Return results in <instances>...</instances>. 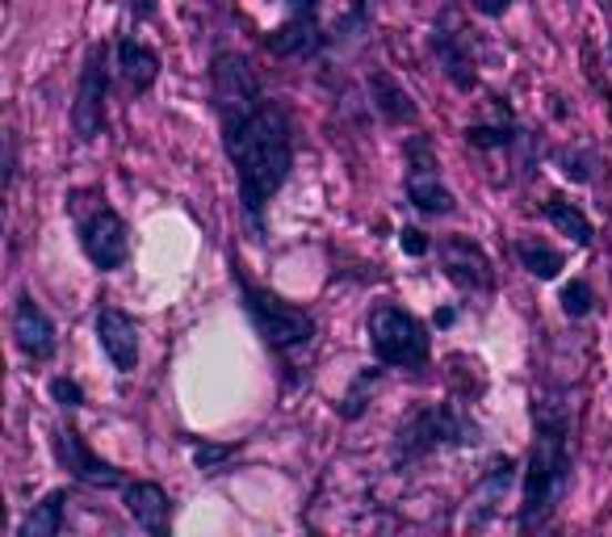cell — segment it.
Masks as SVG:
<instances>
[{
    "instance_id": "cell-1",
    "label": "cell",
    "mask_w": 612,
    "mask_h": 537,
    "mask_svg": "<svg viewBox=\"0 0 612 537\" xmlns=\"http://www.w3.org/2000/svg\"><path fill=\"white\" fill-rule=\"evenodd\" d=\"M218 131H223V152L235 164L244 219L261 235L265 231V206L277 197V190L286 185L289 169H294V126H289L282 105L265 101L261 110H252L239 122H227Z\"/></svg>"
},
{
    "instance_id": "cell-2",
    "label": "cell",
    "mask_w": 612,
    "mask_h": 537,
    "mask_svg": "<svg viewBox=\"0 0 612 537\" xmlns=\"http://www.w3.org/2000/svg\"><path fill=\"white\" fill-rule=\"evenodd\" d=\"M567 407L541 403L537 407V442L524 470V499H520V529H541L558 513L571 487V454H567Z\"/></svg>"
},
{
    "instance_id": "cell-3",
    "label": "cell",
    "mask_w": 612,
    "mask_h": 537,
    "mask_svg": "<svg viewBox=\"0 0 612 537\" xmlns=\"http://www.w3.org/2000/svg\"><path fill=\"white\" fill-rule=\"evenodd\" d=\"M68 211H72V223H76L80 252L101 273H114V268L126 265V256H131V227H126V219L101 193L76 190L68 197Z\"/></svg>"
},
{
    "instance_id": "cell-4",
    "label": "cell",
    "mask_w": 612,
    "mask_h": 537,
    "mask_svg": "<svg viewBox=\"0 0 612 537\" xmlns=\"http://www.w3.org/2000/svg\"><path fill=\"white\" fill-rule=\"evenodd\" d=\"M479 442V424L470 416H461L453 403H440V407H420L411 421L399 428L395 437V458L416 462L428 458L440 445H475Z\"/></svg>"
},
{
    "instance_id": "cell-5",
    "label": "cell",
    "mask_w": 612,
    "mask_h": 537,
    "mask_svg": "<svg viewBox=\"0 0 612 537\" xmlns=\"http://www.w3.org/2000/svg\"><path fill=\"white\" fill-rule=\"evenodd\" d=\"M369 345H374L378 365H395V369L424 365L432 353L428 327L402 307H378L369 315Z\"/></svg>"
},
{
    "instance_id": "cell-6",
    "label": "cell",
    "mask_w": 612,
    "mask_h": 537,
    "mask_svg": "<svg viewBox=\"0 0 612 537\" xmlns=\"http://www.w3.org/2000/svg\"><path fill=\"white\" fill-rule=\"evenodd\" d=\"M244 303H248V315H252V324H256V332H261L277 353H294V348H306L315 341V320H310L306 311L282 303L277 294H268V290L244 282Z\"/></svg>"
},
{
    "instance_id": "cell-7",
    "label": "cell",
    "mask_w": 612,
    "mask_h": 537,
    "mask_svg": "<svg viewBox=\"0 0 612 537\" xmlns=\"http://www.w3.org/2000/svg\"><path fill=\"white\" fill-rule=\"evenodd\" d=\"M105 93H110V51H105V42H93L84 51L76 101H72V126H76L80 143H93L96 134L105 131Z\"/></svg>"
},
{
    "instance_id": "cell-8",
    "label": "cell",
    "mask_w": 612,
    "mask_h": 537,
    "mask_svg": "<svg viewBox=\"0 0 612 537\" xmlns=\"http://www.w3.org/2000/svg\"><path fill=\"white\" fill-rule=\"evenodd\" d=\"M51 445H55L59 466H63L72 479L84 483V487H101V492L126 487V475H122L118 466H110L105 458H96L93 449H89V442L80 437L72 424H59V428H51Z\"/></svg>"
},
{
    "instance_id": "cell-9",
    "label": "cell",
    "mask_w": 612,
    "mask_h": 537,
    "mask_svg": "<svg viewBox=\"0 0 612 537\" xmlns=\"http://www.w3.org/2000/svg\"><path fill=\"white\" fill-rule=\"evenodd\" d=\"M432 51H437V63L440 72L449 77L453 89L470 93L479 84V72H475V51H470V34L461 26V13L458 9H445L432 26Z\"/></svg>"
},
{
    "instance_id": "cell-10",
    "label": "cell",
    "mask_w": 612,
    "mask_h": 537,
    "mask_svg": "<svg viewBox=\"0 0 612 537\" xmlns=\"http://www.w3.org/2000/svg\"><path fill=\"white\" fill-rule=\"evenodd\" d=\"M407 160H411V169H407V197H411V206L428 219H445V214H453V193L445 190V181L437 173V160L428 152V139H411L407 143Z\"/></svg>"
},
{
    "instance_id": "cell-11",
    "label": "cell",
    "mask_w": 612,
    "mask_h": 537,
    "mask_svg": "<svg viewBox=\"0 0 612 537\" xmlns=\"http://www.w3.org/2000/svg\"><path fill=\"white\" fill-rule=\"evenodd\" d=\"M289 18L265 39V47L277 59H310L324 47V26H319V0H286Z\"/></svg>"
},
{
    "instance_id": "cell-12",
    "label": "cell",
    "mask_w": 612,
    "mask_h": 537,
    "mask_svg": "<svg viewBox=\"0 0 612 537\" xmlns=\"http://www.w3.org/2000/svg\"><path fill=\"white\" fill-rule=\"evenodd\" d=\"M437 252H440V265H445V277L458 290H466V294H487V290L496 286V268H491V261H487V252L479 244H470L461 235H449V240H440Z\"/></svg>"
},
{
    "instance_id": "cell-13",
    "label": "cell",
    "mask_w": 612,
    "mask_h": 537,
    "mask_svg": "<svg viewBox=\"0 0 612 537\" xmlns=\"http://www.w3.org/2000/svg\"><path fill=\"white\" fill-rule=\"evenodd\" d=\"M96 345H101V353L110 357L118 374H134V365H139V327H134L126 311L118 307L96 311Z\"/></svg>"
},
{
    "instance_id": "cell-14",
    "label": "cell",
    "mask_w": 612,
    "mask_h": 537,
    "mask_svg": "<svg viewBox=\"0 0 612 537\" xmlns=\"http://www.w3.org/2000/svg\"><path fill=\"white\" fill-rule=\"evenodd\" d=\"M13 341H18V348L30 357V362H51L59 348L51 315H47L30 294H21L18 307H13Z\"/></svg>"
},
{
    "instance_id": "cell-15",
    "label": "cell",
    "mask_w": 612,
    "mask_h": 537,
    "mask_svg": "<svg viewBox=\"0 0 612 537\" xmlns=\"http://www.w3.org/2000/svg\"><path fill=\"white\" fill-rule=\"evenodd\" d=\"M126 513L143 534H169V517H173V499L160 483H126Z\"/></svg>"
},
{
    "instance_id": "cell-16",
    "label": "cell",
    "mask_w": 612,
    "mask_h": 537,
    "mask_svg": "<svg viewBox=\"0 0 612 537\" xmlns=\"http://www.w3.org/2000/svg\"><path fill=\"white\" fill-rule=\"evenodd\" d=\"M517 483V462L512 458H496L491 466H487V475L479 479V487H475V499H470V529H482L487 520L499 513V504H503V496H508V487Z\"/></svg>"
},
{
    "instance_id": "cell-17",
    "label": "cell",
    "mask_w": 612,
    "mask_h": 537,
    "mask_svg": "<svg viewBox=\"0 0 612 537\" xmlns=\"http://www.w3.org/2000/svg\"><path fill=\"white\" fill-rule=\"evenodd\" d=\"M118 72H122V80L131 84L134 93H147L160 80V55L139 39H122L118 42Z\"/></svg>"
},
{
    "instance_id": "cell-18",
    "label": "cell",
    "mask_w": 612,
    "mask_h": 537,
    "mask_svg": "<svg viewBox=\"0 0 612 537\" xmlns=\"http://www.w3.org/2000/svg\"><path fill=\"white\" fill-rule=\"evenodd\" d=\"M369 93H374L378 114H382L386 122H395V126H402V122H416V118H420L411 93H407V89H402L390 72H374V80H369Z\"/></svg>"
},
{
    "instance_id": "cell-19",
    "label": "cell",
    "mask_w": 612,
    "mask_h": 537,
    "mask_svg": "<svg viewBox=\"0 0 612 537\" xmlns=\"http://www.w3.org/2000/svg\"><path fill=\"white\" fill-rule=\"evenodd\" d=\"M63 504H68V492H47L30 508V517L21 520L18 537H55L63 529Z\"/></svg>"
},
{
    "instance_id": "cell-20",
    "label": "cell",
    "mask_w": 612,
    "mask_h": 537,
    "mask_svg": "<svg viewBox=\"0 0 612 537\" xmlns=\"http://www.w3.org/2000/svg\"><path fill=\"white\" fill-rule=\"evenodd\" d=\"M545 219H550L562 235H571L579 249L592 244V223H588V214L579 211V206H571L567 197H550V202H545Z\"/></svg>"
},
{
    "instance_id": "cell-21",
    "label": "cell",
    "mask_w": 612,
    "mask_h": 537,
    "mask_svg": "<svg viewBox=\"0 0 612 537\" xmlns=\"http://www.w3.org/2000/svg\"><path fill=\"white\" fill-rule=\"evenodd\" d=\"M517 256L520 265L529 268L533 277H541V282H554L558 273H562V252L550 249V244H541V240H517Z\"/></svg>"
},
{
    "instance_id": "cell-22",
    "label": "cell",
    "mask_w": 612,
    "mask_h": 537,
    "mask_svg": "<svg viewBox=\"0 0 612 537\" xmlns=\"http://www.w3.org/2000/svg\"><path fill=\"white\" fill-rule=\"evenodd\" d=\"M592 307H595V294L588 282H567V286H562V311H567L571 320L592 315Z\"/></svg>"
},
{
    "instance_id": "cell-23",
    "label": "cell",
    "mask_w": 612,
    "mask_h": 537,
    "mask_svg": "<svg viewBox=\"0 0 612 537\" xmlns=\"http://www.w3.org/2000/svg\"><path fill=\"white\" fill-rule=\"evenodd\" d=\"M378 374H382V369H361V374H357V383L348 386L345 407H340V416H345V421H357V416L365 412V391L378 383Z\"/></svg>"
},
{
    "instance_id": "cell-24",
    "label": "cell",
    "mask_w": 612,
    "mask_h": 537,
    "mask_svg": "<svg viewBox=\"0 0 612 537\" xmlns=\"http://www.w3.org/2000/svg\"><path fill=\"white\" fill-rule=\"evenodd\" d=\"M466 143L470 148H508L512 143V122H503V126H466Z\"/></svg>"
},
{
    "instance_id": "cell-25",
    "label": "cell",
    "mask_w": 612,
    "mask_h": 537,
    "mask_svg": "<svg viewBox=\"0 0 612 537\" xmlns=\"http://www.w3.org/2000/svg\"><path fill=\"white\" fill-rule=\"evenodd\" d=\"M231 454H235V445H197V449H193V466L206 470V475H218Z\"/></svg>"
},
{
    "instance_id": "cell-26",
    "label": "cell",
    "mask_w": 612,
    "mask_h": 537,
    "mask_svg": "<svg viewBox=\"0 0 612 537\" xmlns=\"http://www.w3.org/2000/svg\"><path fill=\"white\" fill-rule=\"evenodd\" d=\"M51 399H55L59 407H68V412H76V407H84V391H80V383H72V378H51Z\"/></svg>"
},
{
    "instance_id": "cell-27",
    "label": "cell",
    "mask_w": 612,
    "mask_h": 537,
    "mask_svg": "<svg viewBox=\"0 0 612 537\" xmlns=\"http://www.w3.org/2000/svg\"><path fill=\"white\" fill-rule=\"evenodd\" d=\"M399 244L407 256H424L428 252V240H424V231L420 227H402L399 231Z\"/></svg>"
},
{
    "instance_id": "cell-28",
    "label": "cell",
    "mask_w": 612,
    "mask_h": 537,
    "mask_svg": "<svg viewBox=\"0 0 612 537\" xmlns=\"http://www.w3.org/2000/svg\"><path fill=\"white\" fill-rule=\"evenodd\" d=\"M475 9H479L482 18H503L508 9H512V0H470Z\"/></svg>"
},
{
    "instance_id": "cell-29",
    "label": "cell",
    "mask_w": 612,
    "mask_h": 537,
    "mask_svg": "<svg viewBox=\"0 0 612 537\" xmlns=\"http://www.w3.org/2000/svg\"><path fill=\"white\" fill-rule=\"evenodd\" d=\"M562 164H567V169H562V173L567 176H574V181H588V169H583V164H588V160H579V155H562Z\"/></svg>"
},
{
    "instance_id": "cell-30",
    "label": "cell",
    "mask_w": 612,
    "mask_h": 537,
    "mask_svg": "<svg viewBox=\"0 0 612 537\" xmlns=\"http://www.w3.org/2000/svg\"><path fill=\"white\" fill-rule=\"evenodd\" d=\"M126 4H131L134 21H152L155 18V0H126Z\"/></svg>"
}]
</instances>
